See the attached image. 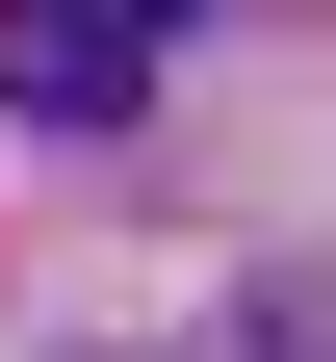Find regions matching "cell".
<instances>
[{
  "label": "cell",
  "instance_id": "6da1fadb",
  "mask_svg": "<svg viewBox=\"0 0 336 362\" xmlns=\"http://www.w3.org/2000/svg\"><path fill=\"white\" fill-rule=\"evenodd\" d=\"M156 78H181V26H156V0H78V26L26 0V26H0V104H26V129H129Z\"/></svg>",
  "mask_w": 336,
  "mask_h": 362
}]
</instances>
